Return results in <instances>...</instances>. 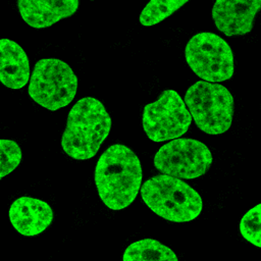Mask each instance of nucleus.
<instances>
[{"label":"nucleus","instance_id":"39448f33","mask_svg":"<svg viewBox=\"0 0 261 261\" xmlns=\"http://www.w3.org/2000/svg\"><path fill=\"white\" fill-rule=\"evenodd\" d=\"M77 77L70 66L57 58L39 60L33 70L29 95L39 105L55 111L74 98Z\"/></svg>","mask_w":261,"mask_h":261},{"label":"nucleus","instance_id":"2eb2a0df","mask_svg":"<svg viewBox=\"0 0 261 261\" xmlns=\"http://www.w3.org/2000/svg\"><path fill=\"white\" fill-rule=\"evenodd\" d=\"M240 231L245 240L261 248V203L243 216L240 222Z\"/></svg>","mask_w":261,"mask_h":261},{"label":"nucleus","instance_id":"ddd939ff","mask_svg":"<svg viewBox=\"0 0 261 261\" xmlns=\"http://www.w3.org/2000/svg\"><path fill=\"white\" fill-rule=\"evenodd\" d=\"M122 261H178L174 252L153 239L130 244L124 251Z\"/></svg>","mask_w":261,"mask_h":261},{"label":"nucleus","instance_id":"6e6552de","mask_svg":"<svg viewBox=\"0 0 261 261\" xmlns=\"http://www.w3.org/2000/svg\"><path fill=\"white\" fill-rule=\"evenodd\" d=\"M212 159V154L204 143L181 138L160 147L154 156V166L162 174L193 179L208 171Z\"/></svg>","mask_w":261,"mask_h":261},{"label":"nucleus","instance_id":"1a4fd4ad","mask_svg":"<svg viewBox=\"0 0 261 261\" xmlns=\"http://www.w3.org/2000/svg\"><path fill=\"white\" fill-rule=\"evenodd\" d=\"M260 9L261 0H218L213 5L212 18L225 36H242L252 31Z\"/></svg>","mask_w":261,"mask_h":261},{"label":"nucleus","instance_id":"9b49d317","mask_svg":"<svg viewBox=\"0 0 261 261\" xmlns=\"http://www.w3.org/2000/svg\"><path fill=\"white\" fill-rule=\"evenodd\" d=\"M17 7L22 19L31 27L43 29L71 16L79 7L77 0H19Z\"/></svg>","mask_w":261,"mask_h":261},{"label":"nucleus","instance_id":"dca6fc26","mask_svg":"<svg viewBox=\"0 0 261 261\" xmlns=\"http://www.w3.org/2000/svg\"><path fill=\"white\" fill-rule=\"evenodd\" d=\"M0 150H1L0 177L3 178L5 175L13 171L20 163L21 150L14 141L6 140V139L0 140Z\"/></svg>","mask_w":261,"mask_h":261},{"label":"nucleus","instance_id":"7ed1b4c3","mask_svg":"<svg viewBox=\"0 0 261 261\" xmlns=\"http://www.w3.org/2000/svg\"><path fill=\"white\" fill-rule=\"evenodd\" d=\"M141 196L153 212L173 222L194 220L203 208L198 192L181 179L167 174L147 179L141 188Z\"/></svg>","mask_w":261,"mask_h":261},{"label":"nucleus","instance_id":"9d476101","mask_svg":"<svg viewBox=\"0 0 261 261\" xmlns=\"http://www.w3.org/2000/svg\"><path fill=\"white\" fill-rule=\"evenodd\" d=\"M9 218L13 227L20 234L34 237L51 224L53 211L46 202L24 196L12 203L9 209Z\"/></svg>","mask_w":261,"mask_h":261},{"label":"nucleus","instance_id":"423d86ee","mask_svg":"<svg viewBox=\"0 0 261 261\" xmlns=\"http://www.w3.org/2000/svg\"><path fill=\"white\" fill-rule=\"evenodd\" d=\"M188 65L204 82H224L233 74V54L219 36L202 32L193 36L185 49Z\"/></svg>","mask_w":261,"mask_h":261},{"label":"nucleus","instance_id":"f257e3e1","mask_svg":"<svg viewBox=\"0 0 261 261\" xmlns=\"http://www.w3.org/2000/svg\"><path fill=\"white\" fill-rule=\"evenodd\" d=\"M142 166L128 147L115 144L100 156L95 184L102 202L111 210H121L136 199L142 182Z\"/></svg>","mask_w":261,"mask_h":261},{"label":"nucleus","instance_id":"f03ea898","mask_svg":"<svg viewBox=\"0 0 261 261\" xmlns=\"http://www.w3.org/2000/svg\"><path fill=\"white\" fill-rule=\"evenodd\" d=\"M110 128L111 118L104 105L93 97L82 98L68 113L61 139L62 149L73 159L92 158L109 135Z\"/></svg>","mask_w":261,"mask_h":261},{"label":"nucleus","instance_id":"0eeeda50","mask_svg":"<svg viewBox=\"0 0 261 261\" xmlns=\"http://www.w3.org/2000/svg\"><path fill=\"white\" fill-rule=\"evenodd\" d=\"M142 122L150 140L163 142L182 136L191 125L192 115L174 90H165L158 100L145 105Z\"/></svg>","mask_w":261,"mask_h":261},{"label":"nucleus","instance_id":"f8f14e48","mask_svg":"<svg viewBox=\"0 0 261 261\" xmlns=\"http://www.w3.org/2000/svg\"><path fill=\"white\" fill-rule=\"evenodd\" d=\"M0 52L2 84L9 89H21L30 79V64L25 52L18 44L9 39L0 41Z\"/></svg>","mask_w":261,"mask_h":261},{"label":"nucleus","instance_id":"20e7f679","mask_svg":"<svg viewBox=\"0 0 261 261\" xmlns=\"http://www.w3.org/2000/svg\"><path fill=\"white\" fill-rule=\"evenodd\" d=\"M185 103L202 132L219 135L230 127L234 101L224 86L204 81L196 82L186 92Z\"/></svg>","mask_w":261,"mask_h":261},{"label":"nucleus","instance_id":"4468645a","mask_svg":"<svg viewBox=\"0 0 261 261\" xmlns=\"http://www.w3.org/2000/svg\"><path fill=\"white\" fill-rule=\"evenodd\" d=\"M188 0H153L150 1L140 14V22L145 27L157 24L170 16Z\"/></svg>","mask_w":261,"mask_h":261}]
</instances>
